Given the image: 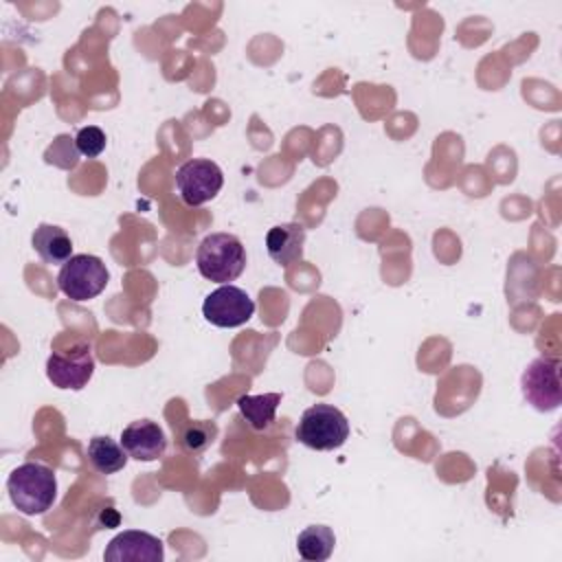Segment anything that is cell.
Listing matches in <instances>:
<instances>
[{
	"label": "cell",
	"mask_w": 562,
	"mask_h": 562,
	"mask_svg": "<svg viewBox=\"0 0 562 562\" xmlns=\"http://www.w3.org/2000/svg\"><path fill=\"white\" fill-rule=\"evenodd\" d=\"M94 373V356L88 342H79L66 351H53L46 360V378L57 389L79 391Z\"/></svg>",
	"instance_id": "7"
},
{
	"label": "cell",
	"mask_w": 562,
	"mask_h": 562,
	"mask_svg": "<svg viewBox=\"0 0 562 562\" xmlns=\"http://www.w3.org/2000/svg\"><path fill=\"white\" fill-rule=\"evenodd\" d=\"M75 145H77V151L86 158H97L103 149H105V132L97 125H88V127H81L75 136Z\"/></svg>",
	"instance_id": "17"
},
{
	"label": "cell",
	"mask_w": 562,
	"mask_h": 562,
	"mask_svg": "<svg viewBox=\"0 0 562 562\" xmlns=\"http://www.w3.org/2000/svg\"><path fill=\"white\" fill-rule=\"evenodd\" d=\"M294 437L312 450L340 448L349 437L345 413L331 404H314L303 411Z\"/></svg>",
	"instance_id": "3"
},
{
	"label": "cell",
	"mask_w": 562,
	"mask_h": 562,
	"mask_svg": "<svg viewBox=\"0 0 562 562\" xmlns=\"http://www.w3.org/2000/svg\"><path fill=\"white\" fill-rule=\"evenodd\" d=\"M303 244H305V226L299 222L277 224L266 235L268 257L283 268L303 257Z\"/></svg>",
	"instance_id": "11"
},
{
	"label": "cell",
	"mask_w": 562,
	"mask_h": 562,
	"mask_svg": "<svg viewBox=\"0 0 562 562\" xmlns=\"http://www.w3.org/2000/svg\"><path fill=\"white\" fill-rule=\"evenodd\" d=\"M7 492L18 512L24 516H40L50 509L57 498V479L50 468L26 461L9 474Z\"/></svg>",
	"instance_id": "1"
},
{
	"label": "cell",
	"mask_w": 562,
	"mask_h": 562,
	"mask_svg": "<svg viewBox=\"0 0 562 562\" xmlns=\"http://www.w3.org/2000/svg\"><path fill=\"white\" fill-rule=\"evenodd\" d=\"M86 457H88V463H90V468L94 472H99V474H116L119 470L125 468L130 454L112 437L97 435V437H92L88 441Z\"/></svg>",
	"instance_id": "13"
},
{
	"label": "cell",
	"mask_w": 562,
	"mask_h": 562,
	"mask_svg": "<svg viewBox=\"0 0 562 562\" xmlns=\"http://www.w3.org/2000/svg\"><path fill=\"white\" fill-rule=\"evenodd\" d=\"M279 404H281V393L239 395L237 397V408L252 430H268L274 422Z\"/></svg>",
	"instance_id": "14"
},
{
	"label": "cell",
	"mask_w": 562,
	"mask_h": 562,
	"mask_svg": "<svg viewBox=\"0 0 562 562\" xmlns=\"http://www.w3.org/2000/svg\"><path fill=\"white\" fill-rule=\"evenodd\" d=\"M336 536L327 525H310L296 538V551L307 562H325L334 553Z\"/></svg>",
	"instance_id": "15"
},
{
	"label": "cell",
	"mask_w": 562,
	"mask_h": 562,
	"mask_svg": "<svg viewBox=\"0 0 562 562\" xmlns=\"http://www.w3.org/2000/svg\"><path fill=\"white\" fill-rule=\"evenodd\" d=\"M215 437H217L215 422H191L180 432V446L184 452L200 454L213 443Z\"/></svg>",
	"instance_id": "16"
},
{
	"label": "cell",
	"mask_w": 562,
	"mask_h": 562,
	"mask_svg": "<svg viewBox=\"0 0 562 562\" xmlns=\"http://www.w3.org/2000/svg\"><path fill=\"white\" fill-rule=\"evenodd\" d=\"M195 263L204 279L215 283H231L246 268V248L237 235L211 233L200 241Z\"/></svg>",
	"instance_id": "2"
},
{
	"label": "cell",
	"mask_w": 562,
	"mask_h": 562,
	"mask_svg": "<svg viewBox=\"0 0 562 562\" xmlns=\"http://www.w3.org/2000/svg\"><path fill=\"white\" fill-rule=\"evenodd\" d=\"M165 558L162 540L138 529H125L114 536L105 551V562H160Z\"/></svg>",
	"instance_id": "9"
},
{
	"label": "cell",
	"mask_w": 562,
	"mask_h": 562,
	"mask_svg": "<svg viewBox=\"0 0 562 562\" xmlns=\"http://www.w3.org/2000/svg\"><path fill=\"white\" fill-rule=\"evenodd\" d=\"M224 184L222 169L209 158H191L176 171V189L187 206H200L213 200Z\"/></svg>",
	"instance_id": "6"
},
{
	"label": "cell",
	"mask_w": 562,
	"mask_h": 562,
	"mask_svg": "<svg viewBox=\"0 0 562 562\" xmlns=\"http://www.w3.org/2000/svg\"><path fill=\"white\" fill-rule=\"evenodd\" d=\"M204 318L215 327H239L255 314V301L248 296L246 290L222 283L217 290H213L204 303H202Z\"/></svg>",
	"instance_id": "8"
},
{
	"label": "cell",
	"mask_w": 562,
	"mask_h": 562,
	"mask_svg": "<svg viewBox=\"0 0 562 562\" xmlns=\"http://www.w3.org/2000/svg\"><path fill=\"white\" fill-rule=\"evenodd\" d=\"M121 446L136 461H156L167 450V437L156 422L136 419L123 428Z\"/></svg>",
	"instance_id": "10"
},
{
	"label": "cell",
	"mask_w": 562,
	"mask_h": 562,
	"mask_svg": "<svg viewBox=\"0 0 562 562\" xmlns=\"http://www.w3.org/2000/svg\"><path fill=\"white\" fill-rule=\"evenodd\" d=\"M520 391L527 404L540 413L555 411L562 402L560 364L553 358H536L520 375Z\"/></svg>",
	"instance_id": "5"
},
{
	"label": "cell",
	"mask_w": 562,
	"mask_h": 562,
	"mask_svg": "<svg viewBox=\"0 0 562 562\" xmlns=\"http://www.w3.org/2000/svg\"><path fill=\"white\" fill-rule=\"evenodd\" d=\"M31 246L44 263H66L72 257L70 235L55 224H40L31 235Z\"/></svg>",
	"instance_id": "12"
},
{
	"label": "cell",
	"mask_w": 562,
	"mask_h": 562,
	"mask_svg": "<svg viewBox=\"0 0 562 562\" xmlns=\"http://www.w3.org/2000/svg\"><path fill=\"white\" fill-rule=\"evenodd\" d=\"M110 281L105 263L94 255H72L57 274V288L70 301H90L99 296Z\"/></svg>",
	"instance_id": "4"
}]
</instances>
